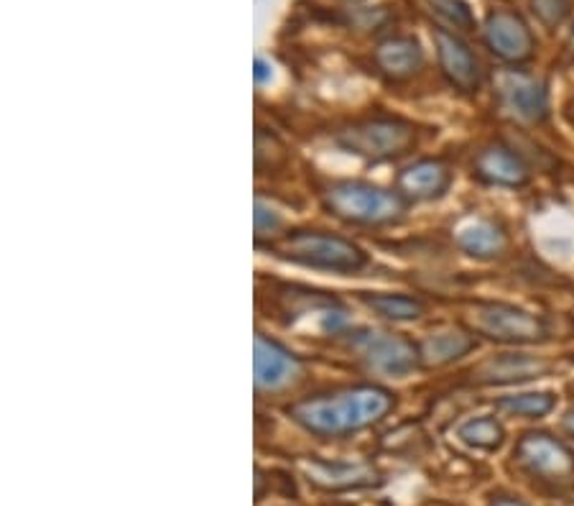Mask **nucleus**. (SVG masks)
Masks as SVG:
<instances>
[{
    "instance_id": "f257e3e1",
    "label": "nucleus",
    "mask_w": 574,
    "mask_h": 506,
    "mask_svg": "<svg viewBox=\"0 0 574 506\" xmlns=\"http://www.w3.org/2000/svg\"><path fill=\"white\" fill-rule=\"evenodd\" d=\"M396 396L376 384H357L314 394L289 406L291 420L317 437H345L368 430L394 410Z\"/></svg>"
},
{
    "instance_id": "f03ea898",
    "label": "nucleus",
    "mask_w": 574,
    "mask_h": 506,
    "mask_svg": "<svg viewBox=\"0 0 574 506\" xmlns=\"http://www.w3.org/2000/svg\"><path fill=\"white\" fill-rule=\"evenodd\" d=\"M322 203L324 210L335 218L365 228L398 223L409 207V200L398 189H386L361 179L332 182L322 193Z\"/></svg>"
},
{
    "instance_id": "7ed1b4c3",
    "label": "nucleus",
    "mask_w": 574,
    "mask_h": 506,
    "mask_svg": "<svg viewBox=\"0 0 574 506\" xmlns=\"http://www.w3.org/2000/svg\"><path fill=\"white\" fill-rule=\"evenodd\" d=\"M279 259L299 264V267L330 271V273H357L368 267V254L353 240L327 234V230H289L269 246Z\"/></svg>"
},
{
    "instance_id": "20e7f679",
    "label": "nucleus",
    "mask_w": 574,
    "mask_h": 506,
    "mask_svg": "<svg viewBox=\"0 0 574 506\" xmlns=\"http://www.w3.org/2000/svg\"><path fill=\"white\" fill-rule=\"evenodd\" d=\"M416 141H419V134L411 123L394 118V115H373V118L355 121L337 134V144L347 154L373 164L401 159L416 146Z\"/></svg>"
},
{
    "instance_id": "39448f33",
    "label": "nucleus",
    "mask_w": 574,
    "mask_h": 506,
    "mask_svg": "<svg viewBox=\"0 0 574 506\" xmlns=\"http://www.w3.org/2000/svg\"><path fill=\"white\" fill-rule=\"evenodd\" d=\"M468 322L476 333L503 345H534L546 340V326L536 314L505 302H478Z\"/></svg>"
},
{
    "instance_id": "423d86ee",
    "label": "nucleus",
    "mask_w": 574,
    "mask_h": 506,
    "mask_svg": "<svg viewBox=\"0 0 574 506\" xmlns=\"http://www.w3.org/2000/svg\"><path fill=\"white\" fill-rule=\"evenodd\" d=\"M513 455L531 478L544 481V484H570L574 478V453L546 433L523 435Z\"/></svg>"
},
{
    "instance_id": "0eeeda50",
    "label": "nucleus",
    "mask_w": 574,
    "mask_h": 506,
    "mask_svg": "<svg viewBox=\"0 0 574 506\" xmlns=\"http://www.w3.org/2000/svg\"><path fill=\"white\" fill-rule=\"evenodd\" d=\"M357 345H361L365 363L386 376H406L421 363L419 345L398 333H365L357 340Z\"/></svg>"
},
{
    "instance_id": "6e6552de",
    "label": "nucleus",
    "mask_w": 574,
    "mask_h": 506,
    "mask_svg": "<svg viewBox=\"0 0 574 506\" xmlns=\"http://www.w3.org/2000/svg\"><path fill=\"white\" fill-rule=\"evenodd\" d=\"M302 476L310 481V486L330 494L357 492V488H371L380 484V473L371 463L304 458Z\"/></svg>"
},
{
    "instance_id": "1a4fd4ad",
    "label": "nucleus",
    "mask_w": 574,
    "mask_h": 506,
    "mask_svg": "<svg viewBox=\"0 0 574 506\" xmlns=\"http://www.w3.org/2000/svg\"><path fill=\"white\" fill-rule=\"evenodd\" d=\"M486 44L498 60L523 64L534 56L536 41L529 23L513 11H495L486 21Z\"/></svg>"
},
{
    "instance_id": "9d476101",
    "label": "nucleus",
    "mask_w": 574,
    "mask_h": 506,
    "mask_svg": "<svg viewBox=\"0 0 574 506\" xmlns=\"http://www.w3.org/2000/svg\"><path fill=\"white\" fill-rule=\"evenodd\" d=\"M435 44L439 68H442L445 78L460 90V93H478L480 87V64L472 56L470 47L465 44L460 37L449 34L445 29L435 31Z\"/></svg>"
},
{
    "instance_id": "9b49d317",
    "label": "nucleus",
    "mask_w": 574,
    "mask_h": 506,
    "mask_svg": "<svg viewBox=\"0 0 574 506\" xmlns=\"http://www.w3.org/2000/svg\"><path fill=\"white\" fill-rule=\"evenodd\" d=\"M549 371H552V363L544 359H536V355L503 353L472 371V379H476V384L503 386V384H521V381L542 379Z\"/></svg>"
},
{
    "instance_id": "f8f14e48",
    "label": "nucleus",
    "mask_w": 574,
    "mask_h": 506,
    "mask_svg": "<svg viewBox=\"0 0 574 506\" xmlns=\"http://www.w3.org/2000/svg\"><path fill=\"white\" fill-rule=\"evenodd\" d=\"M449 185H452V172H449L447 164L439 159L414 162L411 167L398 172V179H396V189L409 203L437 200V197H442L447 193Z\"/></svg>"
},
{
    "instance_id": "ddd939ff",
    "label": "nucleus",
    "mask_w": 574,
    "mask_h": 506,
    "mask_svg": "<svg viewBox=\"0 0 574 506\" xmlns=\"http://www.w3.org/2000/svg\"><path fill=\"white\" fill-rule=\"evenodd\" d=\"M498 93L503 103L523 121L546 118V90L539 80L523 72H505L498 78Z\"/></svg>"
},
{
    "instance_id": "4468645a",
    "label": "nucleus",
    "mask_w": 574,
    "mask_h": 506,
    "mask_svg": "<svg viewBox=\"0 0 574 506\" xmlns=\"http://www.w3.org/2000/svg\"><path fill=\"white\" fill-rule=\"evenodd\" d=\"M255 386L279 389L299 373V359L276 340L255 335Z\"/></svg>"
},
{
    "instance_id": "2eb2a0df",
    "label": "nucleus",
    "mask_w": 574,
    "mask_h": 506,
    "mask_svg": "<svg viewBox=\"0 0 574 506\" xmlns=\"http://www.w3.org/2000/svg\"><path fill=\"white\" fill-rule=\"evenodd\" d=\"M476 174L498 187H521L529 182V167L511 148L505 146H488L482 148L476 159Z\"/></svg>"
},
{
    "instance_id": "dca6fc26",
    "label": "nucleus",
    "mask_w": 574,
    "mask_h": 506,
    "mask_svg": "<svg viewBox=\"0 0 574 506\" xmlns=\"http://www.w3.org/2000/svg\"><path fill=\"white\" fill-rule=\"evenodd\" d=\"M376 64L388 80H394V82L411 80L424 64L421 47L409 37L386 39L376 49Z\"/></svg>"
},
{
    "instance_id": "f3484780",
    "label": "nucleus",
    "mask_w": 574,
    "mask_h": 506,
    "mask_svg": "<svg viewBox=\"0 0 574 506\" xmlns=\"http://www.w3.org/2000/svg\"><path fill=\"white\" fill-rule=\"evenodd\" d=\"M472 348H476L472 335L462 333V330L457 328H445L424 338L419 351H421V361L429 363V366H447V363L468 355Z\"/></svg>"
},
{
    "instance_id": "a211bd4d",
    "label": "nucleus",
    "mask_w": 574,
    "mask_h": 506,
    "mask_svg": "<svg viewBox=\"0 0 574 506\" xmlns=\"http://www.w3.org/2000/svg\"><path fill=\"white\" fill-rule=\"evenodd\" d=\"M457 240H460V248L465 254L480 261L495 259V256L505 251V234L495 223L488 220H476L470 226H465Z\"/></svg>"
},
{
    "instance_id": "6ab92c4d",
    "label": "nucleus",
    "mask_w": 574,
    "mask_h": 506,
    "mask_svg": "<svg viewBox=\"0 0 574 506\" xmlns=\"http://www.w3.org/2000/svg\"><path fill=\"white\" fill-rule=\"evenodd\" d=\"M361 300L365 307H371L373 312L383 320H394V322H411L419 320L424 314V302L416 300L409 295H361Z\"/></svg>"
},
{
    "instance_id": "aec40b11",
    "label": "nucleus",
    "mask_w": 574,
    "mask_h": 506,
    "mask_svg": "<svg viewBox=\"0 0 574 506\" xmlns=\"http://www.w3.org/2000/svg\"><path fill=\"white\" fill-rule=\"evenodd\" d=\"M556 400L549 392H529V394H511L501 396L495 406L511 417H523V420H542L549 412L554 410Z\"/></svg>"
},
{
    "instance_id": "412c9836",
    "label": "nucleus",
    "mask_w": 574,
    "mask_h": 506,
    "mask_svg": "<svg viewBox=\"0 0 574 506\" xmlns=\"http://www.w3.org/2000/svg\"><path fill=\"white\" fill-rule=\"evenodd\" d=\"M457 435H460L465 445L478 447V451H498L505 440V430L501 422L493 417H476L465 422Z\"/></svg>"
},
{
    "instance_id": "4be33fe9",
    "label": "nucleus",
    "mask_w": 574,
    "mask_h": 506,
    "mask_svg": "<svg viewBox=\"0 0 574 506\" xmlns=\"http://www.w3.org/2000/svg\"><path fill=\"white\" fill-rule=\"evenodd\" d=\"M531 6H534V13L539 16V21L552 29L560 27L572 11V0H531Z\"/></svg>"
},
{
    "instance_id": "5701e85b",
    "label": "nucleus",
    "mask_w": 574,
    "mask_h": 506,
    "mask_svg": "<svg viewBox=\"0 0 574 506\" xmlns=\"http://www.w3.org/2000/svg\"><path fill=\"white\" fill-rule=\"evenodd\" d=\"M435 8L445 16L449 23H455L457 29H472L476 19H472L470 8L465 0H435Z\"/></svg>"
},
{
    "instance_id": "b1692460",
    "label": "nucleus",
    "mask_w": 574,
    "mask_h": 506,
    "mask_svg": "<svg viewBox=\"0 0 574 506\" xmlns=\"http://www.w3.org/2000/svg\"><path fill=\"white\" fill-rule=\"evenodd\" d=\"M281 226L279 215L273 210H265V205L258 200L255 203V236H273L276 234V228Z\"/></svg>"
},
{
    "instance_id": "393cba45",
    "label": "nucleus",
    "mask_w": 574,
    "mask_h": 506,
    "mask_svg": "<svg viewBox=\"0 0 574 506\" xmlns=\"http://www.w3.org/2000/svg\"><path fill=\"white\" fill-rule=\"evenodd\" d=\"M490 506H526L519 499H511V496H498V499H493V504Z\"/></svg>"
},
{
    "instance_id": "a878e982",
    "label": "nucleus",
    "mask_w": 574,
    "mask_h": 506,
    "mask_svg": "<svg viewBox=\"0 0 574 506\" xmlns=\"http://www.w3.org/2000/svg\"><path fill=\"white\" fill-rule=\"evenodd\" d=\"M265 70H269V68H265V62H263V60H255V80H258V82L265 80V74H269Z\"/></svg>"
},
{
    "instance_id": "bb28decb",
    "label": "nucleus",
    "mask_w": 574,
    "mask_h": 506,
    "mask_svg": "<svg viewBox=\"0 0 574 506\" xmlns=\"http://www.w3.org/2000/svg\"><path fill=\"white\" fill-rule=\"evenodd\" d=\"M562 425H564V430H567V433L574 437V410L567 414V417H564Z\"/></svg>"
},
{
    "instance_id": "cd10ccee",
    "label": "nucleus",
    "mask_w": 574,
    "mask_h": 506,
    "mask_svg": "<svg viewBox=\"0 0 574 506\" xmlns=\"http://www.w3.org/2000/svg\"><path fill=\"white\" fill-rule=\"evenodd\" d=\"M570 52H572V56H574V34H572V39H570Z\"/></svg>"
}]
</instances>
